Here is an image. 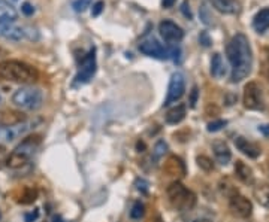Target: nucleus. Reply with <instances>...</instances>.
<instances>
[{"mask_svg":"<svg viewBox=\"0 0 269 222\" xmlns=\"http://www.w3.org/2000/svg\"><path fill=\"white\" fill-rule=\"evenodd\" d=\"M91 2H93V0H75V2H74V9H75V12H84V11H87V9L90 8Z\"/></svg>","mask_w":269,"mask_h":222,"instance_id":"obj_31","label":"nucleus"},{"mask_svg":"<svg viewBox=\"0 0 269 222\" xmlns=\"http://www.w3.org/2000/svg\"><path fill=\"white\" fill-rule=\"evenodd\" d=\"M254 199L259 202V204H262L263 207L269 209V185L266 183H259L254 186L253 189Z\"/></svg>","mask_w":269,"mask_h":222,"instance_id":"obj_24","label":"nucleus"},{"mask_svg":"<svg viewBox=\"0 0 269 222\" xmlns=\"http://www.w3.org/2000/svg\"><path fill=\"white\" fill-rule=\"evenodd\" d=\"M167 152V143L165 141H159L154 145L153 149V161L157 162L159 160H162L165 157V154Z\"/></svg>","mask_w":269,"mask_h":222,"instance_id":"obj_27","label":"nucleus"},{"mask_svg":"<svg viewBox=\"0 0 269 222\" xmlns=\"http://www.w3.org/2000/svg\"><path fill=\"white\" fill-rule=\"evenodd\" d=\"M12 103L22 110H38L43 103V93L39 88L22 87L14 93Z\"/></svg>","mask_w":269,"mask_h":222,"instance_id":"obj_4","label":"nucleus"},{"mask_svg":"<svg viewBox=\"0 0 269 222\" xmlns=\"http://www.w3.org/2000/svg\"><path fill=\"white\" fill-rule=\"evenodd\" d=\"M97 69V63H96V48H91L80 63V69L78 73L75 76V85H83L90 82V79L94 76Z\"/></svg>","mask_w":269,"mask_h":222,"instance_id":"obj_6","label":"nucleus"},{"mask_svg":"<svg viewBox=\"0 0 269 222\" xmlns=\"http://www.w3.org/2000/svg\"><path fill=\"white\" fill-rule=\"evenodd\" d=\"M144 215H145L144 203L136 202L133 206H132V209H130V218H132V219H141Z\"/></svg>","mask_w":269,"mask_h":222,"instance_id":"obj_28","label":"nucleus"},{"mask_svg":"<svg viewBox=\"0 0 269 222\" xmlns=\"http://www.w3.org/2000/svg\"><path fill=\"white\" fill-rule=\"evenodd\" d=\"M265 52H266V59H268V64H269V46L265 49Z\"/></svg>","mask_w":269,"mask_h":222,"instance_id":"obj_44","label":"nucleus"},{"mask_svg":"<svg viewBox=\"0 0 269 222\" xmlns=\"http://www.w3.org/2000/svg\"><path fill=\"white\" fill-rule=\"evenodd\" d=\"M201 20L204 21L205 24H208V25H211V24H212V20H214V18H212V15L208 12V8L205 6V5H202V6H201Z\"/></svg>","mask_w":269,"mask_h":222,"instance_id":"obj_32","label":"nucleus"},{"mask_svg":"<svg viewBox=\"0 0 269 222\" xmlns=\"http://www.w3.org/2000/svg\"><path fill=\"white\" fill-rule=\"evenodd\" d=\"M211 75L217 79H222L226 75V66L218 52H215L211 59Z\"/></svg>","mask_w":269,"mask_h":222,"instance_id":"obj_22","label":"nucleus"},{"mask_svg":"<svg viewBox=\"0 0 269 222\" xmlns=\"http://www.w3.org/2000/svg\"><path fill=\"white\" fill-rule=\"evenodd\" d=\"M199 42H201L204 46H209V45H211V39H209V36H208L207 32H204V33L199 36Z\"/></svg>","mask_w":269,"mask_h":222,"instance_id":"obj_39","label":"nucleus"},{"mask_svg":"<svg viewBox=\"0 0 269 222\" xmlns=\"http://www.w3.org/2000/svg\"><path fill=\"white\" fill-rule=\"evenodd\" d=\"M27 162H29V158L24 157V155H21L18 152H15V151H12L9 154V157L6 158V165L9 169H20V167H22Z\"/></svg>","mask_w":269,"mask_h":222,"instance_id":"obj_26","label":"nucleus"},{"mask_svg":"<svg viewBox=\"0 0 269 222\" xmlns=\"http://www.w3.org/2000/svg\"><path fill=\"white\" fill-rule=\"evenodd\" d=\"M184 91H186V78H184L183 73L175 72L170 76V81H169L167 94H166L165 99V106H169L172 103H177V101L184 96Z\"/></svg>","mask_w":269,"mask_h":222,"instance_id":"obj_8","label":"nucleus"},{"mask_svg":"<svg viewBox=\"0 0 269 222\" xmlns=\"http://www.w3.org/2000/svg\"><path fill=\"white\" fill-rule=\"evenodd\" d=\"M196 161H198V165H199L202 170H205V172H211V170L214 169V162H212V160H211L209 157H207V155H199Z\"/></svg>","mask_w":269,"mask_h":222,"instance_id":"obj_29","label":"nucleus"},{"mask_svg":"<svg viewBox=\"0 0 269 222\" xmlns=\"http://www.w3.org/2000/svg\"><path fill=\"white\" fill-rule=\"evenodd\" d=\"M198 97H199V90H198V87H193V88H191V93H190V107H194V106H196Z\"/></svg>","mask_w":269,"mask_h":222,"instance_id":"obj_35","label":"nucleus"},{"mask_svg":"<svg viewBox=\"0 0 269 222\" xmlns=\"http://www.w3.org/2000/svg\"><path fill=\"white\" fill-rule=\"evenodd\" d=\"M39 218V210L38 209H35L33 212H30V213H26L24 215V221L26 222H33L36 221Z\"/></svg>","mask_w":269,"mask_h":222,"instance_id":"obj_37","label":"nucleus"},{"mask_svg":"<svg viewBox=\"0 0 269 222\" xmlns=\"http://www.w3.org/2000/svg\"><path fill=\"white\" fill-rule=\"evenodd\" d=\"M42 137L39 134H33V136H27L24 141L21 142L20 145L14 149L15 152H18L21 155H24V157H27L29 160L32 158V155L35 154V151L39 148V145H41Z\"/></svg>","mask_w":269,"mask_h":222,"instance_id":"obj_12","label":"nucleus"},{"mask_svg":"<svg viewBox=\"0 0 269 222\" xmlns=\"http://www.w3.org/2000/svg\"><path fill=\"white\" fill-rule=\"evenodd\" d=\"M26 121L24 115L21 112H15V110H3L0 112V127H12L17 125L20 122Z\"/></svg>","mask_w":269,"mask_h":222,"instance_id":"obj_18","label":"nucleus"},{"mask_svg":"<svg viewBox=\"0 0 269 222\" xmlns=\"http://www.w3.org/2000/svg\"><path fill=\"white\" fill-rule=\"evenodd\" d=\"M226 125H228V121H225V120H215V121L208 124L207 130L209 133H217V131H220L223 127H226Z\"/></svg>","mask_w":269,"mask_h":222,"instance_id":"obj_30","label":"nucleus"},{"mask_svg":"<svg viewBox=\"0 0 269 222\" xmlns=\"http://www.w3.org/2000/svg\"><path fill=\"white\" fill-rule=\"evenodd\" d=\"M209 3L222 14H228V15H233L238 14L241 9V5L238 0H209Z\"/></svg>","mask_w":269,"mask_h":222,"instance_id":"obj_17","label":"nucleus"},{"mask_svg":"<svg viewBox=\"0 0 269 222\" xmlns=\"http://www.w3.org/2000/svg\"><path fill=\"white\" fill-rule=\"evenodd\" d=\"M0 76L6 81L20 82V84H33L38 81V70L18 60H5L0 63Z\"/></svg>","mask_w":269,"mask_h":222,"instance_id":"obj_2","label":"nucleus"},{"mask_svg":"<svg viewBox=\"0 0 269 222\" xmlns=\"http://www.w3.org/2000/svg\"><path fill=\"white\" fill-rule=\"evenodd\" d=\"M169 203L180 212H190L196 206V194L181 182H172L166 189Z\"/></svg>","mask_w":269,"mask_h":222,"instance_id":"obj_3","label":"nucleus"},{"mask_svg":"<svg viewBox=\"0 0 269 222\" xmlns=\"http://www.w3.org/2000/svg\"><path fill=\"white\" fill-rule=\"evenodd\" d=\"M175 2H177V0H162V6H163L165 9H169V8H172V6L175 5Z\"/></svg>","mask_w":269,"mask_h":222,"instance_id":"obj_41","label":"nucleus"},{"mask_svg":"<svg viewBox=\"0 0 269 222\" xmlns=\"http://www.w3.org/2000/svg\"><path fill=\"white\" fill-rule=\"evenodd\" d=\"M226 55L232 64L230 82L238 84L246 79L253 69V51L247 36L242 33L235 35L226 46Z\"/></svg>","mask_w":269,"mask_h":222,"instance_id":"obj_1","label":"nucleus"},{"mask_svg":"<svg viewBox=\"0 0 269 222\" xmlns=\"http://www.w3.org/2000/svg\"><path fill=\"white\" fill-rule=\"evenodd\" d=\"M0 218H2V213H0Z\"/></svg>","mask_w":269,"mask_h":222,"instance_id":"obj_45","label":"nucleus"},{"mask_svg":"<svg viewBox=\"0 0 269 222\" xmlns=\"http://www.w3.org/2000/svg\"><path fill=\"white\" fill-rule=\"evenodd\" d=\"M21 11H22V14H26L27 17H30V15H33V12H35V8L30 5V3H24L22 6H21Z\"/></svg>","mask_w":269,"mask_h":222,"instance_id":"obj_38","label":"nucleus"},{"mask_svg":"<svg viewBox=\"0 0 269 222\" xmlns=\"http://www.w3.org/2000/svg\"><path fill=\"white\" fill-rule=\"evenodd\" d=\"M104 8H105L104 0H99V2H96V3L93 5V11H91V15H93V17H99V15H101V12L104 11Z\"/></svg>","mask_w":269,"mask_h":222,"instance_id":"obj_34","label":"nucleus"},{"mask_svg":"<svg viewBox=\"0 0 269 222\" xmlns=\"http://www.w3.org/2000/svg\"><path fill=\"white\" fill-rule=\"evenodd\" d=\"M53 222H64V221H63L62 216H59V215H56V216L53 218Z\"/></svg>","mask_w":269,"mask_h":222,"instance_id":"obj_43","label":"nucleus"},{"mask_svg":"<svg viewBox=\"0 0 269 222\" xmlns=\"http://www.w3.org/2000/svg\"><path fill=\"white\" fill-rule=\"evenodd\" d=\"M135 186H136V189L139 191V192H142V194H146L148 192V186H150V183L142 179V178H139V179H136L135 182Z\"/></svg>","mask_w":269,"mask_h":222,"instance_id":"obj_33","label":"nucleus"},{"mask_svg":"<svg viewBox=\"0 0 269 222\" xmlns=\"http://www.w3.org/2000/svg\"><path fill=\"white\" fill-rule=\"evenodd\" d=\"M181 12H183V15L188 18V20H191L193 18V14H191V11H190V3L184 0L183 2V5H181Z\"/></svg>","mask_w":269,"mask_h":222,"instance_id":"obj_36","label":"nucleus"},{"mask_svg":"<svg viewBox=\"0 0 269 222\" xmlns=\"http://www.w3.org/2000/svg\"><path fill=\"white\" fill-rule=\"evenodd\" d=\"M42 118H33V120H26L20 122L17 125L12 127H6L5 130L0 131V141L3 142H14L17 139H21L24 136H27L29 133H32L38 125L42 124Z\"/></svg>","mask_w":269,"mask_h":222,"instance_id":"obj_5","label":"nucleus"},{"mask_svg":"<svg viewBox=\"0 0 269 222\" xmlns=\"http://www.w3.org/2000/svg\"><path fill=\"white\" fill-rule=\"evenodd\" d=\"M253 29L257 33H265L269 29V8L260 9L253 18Z\"/></svg>","mask_w":269,"mask_h":222,"instance_id":"obj_19","label":"nucleus"},{"mask_svg":"<svg viewBox=\"0 0 269 222\" xmlns=\"http://www.w3.org/2000/svg\"><path fill=\"white\" fill-rule=\"evenodd\" d=\"M235 175L239 181L247 183V185H251L254 182V175H253L251 167H249L246 162L241 161V160L235 162Z\"/></svg>","mask_w":269,"mask_h":222,"instance_id":"obj_20","label":"nucleus"},{"mask_svg":"<svg viewBox=\"0 0 269 222\" xmlns=\"http://www.w3.org/2000/svg\"><path fill=\"white\" fill-rule=\"evenodd\" d=\"M18 18V14L14 6L6 3L5 0H0V22H14Z\"/></svg>","mask_w":269,"mask_h":222,"instance_id":"obj_23","label":"nucleus"},{"mask_svg":"<svg viewBox=\"0 0 269 222\" xmlns=\"http://www.w3.org/2000/svg\"><path fill=\"white\" fill-rule=\"evenodd\" d=\"M212 152L215 160L220 162L222 165H228L230 160H232V152L229 149L228 143L222 141H217L212 143Z\"/></svg>","mask_w":269,"mask_h":222,"instance_id":"obj_15","label":"nucleus"},{"mask_svg":"<svg viewBox=\"0 0 269 222\" xmlns=\"http://www.w3.org/2000/svg\"><path fill=\"white\" fill-rule=\"evenodd\" d=\"M36 199H38V189L33 186H26V188H22L17 202L20 204H32V203L36 202Z\"/></svg>","mask_w":269,"mask_h":222,"instance_id":"obj_25","label":"nucleus"},{"mask_svg":"<svg viewBox=\"0 0 269 222\" xmlns=\"http://www.w3.org/2000/svg\"><path fill=\"white\" fill-rule=\"evenodd\" d=\"M139 51L148 55V57H154V59H160V60H166L170 59V51L165 48L160 42L156 39H150V41L142 42L139 45Z\"/></svg>","mask_w":269,"mask_h":222,"instance_id":"obj_11","label":"nucleus"},{"mask_svg":"<svg viewBox=\"0 0 269 222\" xmlns=\"http://www.w3.org/2000/svg\"><path fill=\"white\" fill-rule=\"evenodd\" d=\"M244 106L250 110H262L265 107L262 88L256 82H249L244 88Z\"/></svg>","mask_w":269,"mask_h":222,"instance_id":"obj_7","label":"nucleus"},{"mask_svg":"<svg viewBox=\"0 0 269 222\" xmlns=\"http://www.w3.org/2000/svg\"><path fill=\"white\" fill-rule=\"evenodd\" d=\"M26 32L17 27V25H12L11 22H0V38L3 39H8V41L18 42L24 38Z\"/></svg>","mask_w":269,"mask_h":222,"instance_id":"obj_14","label":"nucleus"},{"mask_svg":"<svg viewBox=\"0 0 269 222\" xmlns=\"http://www.w3.org/2000/svg\"><path fill=\"white\" fill-rule=\"evenodd\" d=\"M165 172L169 176H180L183 178L186 175V165L180 157L170 155L165 164Z\"/></svg>","mask_w":269,"mask_h":222,"instance_id":"obj_16","label":"nucleus"},{"mask_svg":"<svg viewBox=\"0 0 269 222\" xmlns=\"http://www.w3.org/2000/svg\"><path fill=\"white\" fill-rule=\"evenodd\" d=\"M159 32L160 36L169 43H178L184 38V30L174 21L163 20L159 24Z\"/></svg>","mask_w":269,"mask_h":222,"instance_id":"obj_9","label":"nucleus"},{"mask_svg":"<svg viewBox=\"0 0 269 222\" xmlns=\"http://www.w3.org/2000/svg\"><path fill=\"white\" fill-rule=\"evenodd\" d=\"M235 146H236L244 155H247L249 158H257V157L262 154V149H260L259 145H256L254 142H250L249 139H246V137H242V136H239V137L235 139Z\"/></svg>","mask_w":269,"mask_h":222,"instance_id":"obj_13","label":"nucleus"},{"mask_svg":"<svg viewBox=\"0 0 269 222\" xmlns=\"http://www.w3.org/2000/svg\"><path fill=\"white\" fill-rule=\"evenodd\" d=\"M259 131H260L263 136L269 137V124H262V125H259Z\"/></svg>","mask_w":269,"mask_h":222,"instance_id":"obj_40","label":"nucleus"},{"mask_svg":"<svg viewBox=\"0 0 269 222\" xmlns=\"http://www.w3.org/2000/svg\"><path fill=\"white\" fill-rule=\"evenodd\" d=\"M186 110H187L186 104H183V103L174 106V107L169 109L167 114H166V118H165L166 122L170 124V125H177V124H180V122L186 118Z\"/></svg>","mask_w":269,"mask_h":222,"instance_id":"obj_21","label":"nucleus"},{"mask_svg":"<svg viewBox=\"0 0 269 222\" xmlns=\"http://www.w3.org/2000/svg\"><path fill=\"white\" fill-rule=\"evenodd\" d=\"M229 207L232 210V213L238 218H249L253 212V204L247 197L239 196L238 192L233 194L229 200Z\"/></svg>","mask_w":269,"mask_h":222,"instance_id":"obj_10","label":"nucleus"},{"mask_svg":"<svg viewBox=\"0 0 269 222\" xmlns=\"http://www.w3.org/2000/svg\"><path fill=\"white\" fill-rule=\"evenodd\" d=\"M263 75L266 76V79L269 81V64H268V63H266V64L263 66Z\"/></svg>","mask_w":269,"mask_h":222,"instance_id":"obj_42","label":"nucleus"}]
</instances>
